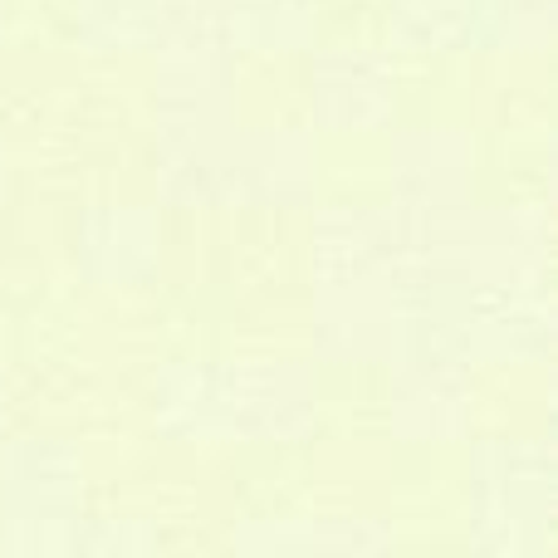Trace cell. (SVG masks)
Here are the masks:
<instances>
[{"mask_svg":"<svg viewBox=\"0 0 558 558\" xmlns=\"http://www.w3.org/2000/svg\"><path fill=\"white\" fill-rule=\"evenodd\" d=\"M5 94H10V54L0 49V108H5Z\"/></svg>","mask_w":558,"mask_h":558,"instance_id":"8","label":"cell"},{"mask_svg":"<svg viewBox=\"0 0 558 558\" xmlns=\"http://www.w3.org/2000/svg\"><path fill=\"white\" fill-rule=\"evenodd\" d=\"M402 0H308V35L328 54H367L392 45Z\"/></svg>","mask_w":558,"mask_h":558,"instance_id":"7","label":"cell"},{"mask_svg":"<svg viewBox=\"0 0 558 558\" xmlns=\"http://www.w3.org/2000/svg\"><path fill=\"white\" fill-rule=\"evenodd\" d=\"M549 137L475 133L471 157H465V192L481 211H534L549 202Z\"/></svg>","mask_w":558,"mask_h":558,"instance_id":"5","label":"cell"},{"mask_svg":"<svg viewBox=\"0 0 558 558\" xmlns=\"http://www.w3.org/2000/svg\"><path fill=\"white\" fill-rule=\"evenodd\" d=\"M88 0H0V49L5 54H69L84 45Z\"/></svg>","mask_w":558,"mask_h":558,"instance_id":"6","label":"cell"},{"mask_svg":"<svg viewBox=\"0 0 558 558\" xmlns=\"http://www.w3.org/2000/svg\"><path fill=\"white\" fill-rule=\"evenodd\" d=\"M392 118L412 133H461L471 128L475 49H412L387 74Z\"/></svg>","mask_w":558,"mask_h":558,"instance_id":"4","label":"cell"},{"mask_svg":"<svg viewBox=\"0 0 558 558\" xmlns=\"http://www.w3.org/2000/svg\"><path fill=\"white\" fill-rule=\"evenodd\" d=\"M231 118L251 133H304L318 118V69L308 49L251 45L231 59Z\"/></svg>","mask_w":558,"mask_h":558,"instance_id":"2","label":"cell"},{"mask_svg":"<svg viewBox=\"0 0 558 558\" xmlns=\"http://www.w3.org/2000/svg\"><path fill=\"white\" fill-rule=\"evenodd\" d=\"M554 128V49L510 45L475 49L471 133L549 137Z\"/></svg>","mask_w":558,"mask_h":558,"instance_id":"1","label":"cell"},{"mask_svg":"<svg viewBox=\"0 0 558 558\" xmlns=\"http://www.w3.org/2000/svg\"><path fill=\"white\" fill-rule=\"evenodd\" d=\"M402 162L383 128H328L308 153V186L318 206L333 211H377L397 196Z\"/></svg>","mask_w":558,"mask_h":558,"instance_id":"3","label":"cell"}]
</instances>
